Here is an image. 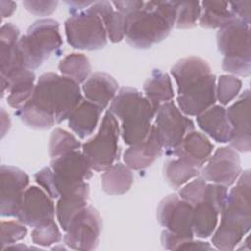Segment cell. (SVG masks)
<instances>
[{"label":"cell","mask_w":251,"mask_h":251,"mask_svg":"<svg viewBox=\"0 0 251 251\" xmlns=\"http://www.w3.org/2000/svg\"><path fill=\"white\" fill-rule=\"evenodd\" d=\"M82 99L78 83L49 72L39 76L31 98L15 114L33 129H48L68 120Z\"/></svg>","instance_id":"1"},{"label":"cell","mask_w":251,"mask_h":251,"mask_svg":"<svg viewBox=\"0 0 251 251\" xmlns=\"http://www.w3.org/2000/svg\"><path fill=\"white\" fill-rule=\"evenodd\" d=\"M250 170H244L228 192L220 224L212 234V244L216 249L233 250L250 230Z\"/></svg>","instance_id":"2"},{"label":"cell","mask_w":251,"mask_h":251,"mask_svg":"<svg viewBox=\"0 0 251 251\" xmlns=\"http://www.w3.org/2000/svg\"><path fill=\"white\" fill-rule=\"evenodd\" d=\"M124 17L126 42L147 49L163 41L175 26L176 1H147L141 9Z\"/></svg>","instance_id":"3"},{"label":"cell","mask_w":251,"mask_h":251,"mask_svg":"<svg viewBox=\"0 0 251 251\" xmlns=\"http://www.w3.org/2000/svg\"><path fill=\"white\" fill-rule=\"evenodd\" d=\"M109 110L121 121L122 138L129 146L145 139L156 114L144 94L128 86L117 92Z\"/></svg>","instance_id":"4"},{"label":"cell","mask_w":251,"mask_h":251,"mask_svg":"<svg viewBox=\"0 0 251 251\" xmlns=\"http://www.w3.org/2000/svg\"><path fill=\"white\" fill-rule=\"evenodd\" d=\"M62 44L63 40L57 21L53 19L35 21L19 40L25 68L31 71L37 69L53 53H56Z\"/></svg>","instance_id":"5"},{"label":"cell","mask_w":251,"mask_h":251,"mask_svg":"<svg viewBox=\"0 0 251 251\" xmlns=\"http://www.w3.org/2000/svg\"><path fill=\"white\" fill-rule=\"evenodd\" d=\"M217 45L224 56L222 69L232 75L248 76L251 72L250 25L237 20L217 32Z\"/></svg>","instance_id":"6"},{"label":"cell","mask_w":251,"mask_h":251,"mask_svg":"<svg viewBox=\"0 0 251 251\" xmlns=\"http://www.w3.org/2000/svg\"><path fill=\"white\" fill-rule=\"evenodd\" d=\"M120 134L121 129L117 118L110 110L106 111L97 133L81 145V151L92 170L104 172L118 162L121 152Z\"/></svg>","instance_id":"7"},{"label":"cell","mask_w":251,"mask_h":251,"mask_svg":"<svg viewBox=\"0 0 251 251\" xmlns=\"http://www.w3.org/2000/svg\"><path fill=\"white\" fill-rule=\"evenodd\" d=\"M65 33L68 43L80 50H99L108 41L102 19L90 8L72 14L65 22Z\"/></svg>","instance_id":"8"},{"label":"cell","mask_w":251,"mask_h":251,"mask_svg":"<svg viewBox=\"0 0 251 251\" xmlns=\"http://www.w3.org/2000/svg\"><path fill=\"white\" fill-rule=\"evenodd\" d=\"M156 129L161 138L164 152L173 157L184 136L194 130V122L185 116L173 102L162 104L155 114Z\"/></svg>","instance_id":"9"},{"label":"cell","mask_w":251,"mask_h":251,"mask_svg":"<svg viewBox=\"0 0 251 251\" xmlns=\"http://www.w3.org/2000/svg\"><path fill=\"white\" fill-rule=\"evenodd\" d=\"M227 195L226 186L207 183L203 201L193 206L192 230L196 237L208 238L214 233L218 226L219 215L226 206Z\"/></svg>","instance_id":"10"},{"label":"cell","mask_w":251,"mask_h":251,"mask_svg":"<svg viewBox=\"0 0 251 251\" xmlns=\"http://www.w3.org/2000/svg\"><path fill=\"white\" fill-rule=\"evenodd\" d=\"M53 176L56 197L88 180L92 176V168L82 151L75 150L52 159L50 166Z\"/></svg>","instance_id":"11"},{"label":"cell","mask_w":251,"mask_h":251,"mask_svg":"<svg viewBox=\"0 0 251 251\" xmlns=\"http://www.w3.org/2000/svg\"><path fill=\"white\" fill-rule=\"evenodd\" d=\"M102 226L99 212L92 206H87L71 221L65 230L64 243L75 250H94L99 244Z\"/></svg>","instance_id":"12"},{"label":"cell","mask_w":251,"mask_h":251,"mask_svg":"<svg viewBox=\"0 0 251 251\" xmlns=\"http://www.w3.org/2000/svg\"><path fill=\"white\" fill-rule=\"evenodd\" d=\"M241 172L238 152L231 146H222L200 169L199 176L207 182L229 187L235 183Z\"/></svg>","instance_id":"13"},{"label":"cell","mask_w":251,"mask_h":251,"mask_svg":"<svg viewBox=\"0 0 251 251\" xmlns=\"http://www.w3.org/2000/svg\"><path fill=\"white\" fill-rule=\"evenodd\" d=\"M192 212L193 206L181 199L176 194H170L164 197L156 211L159 224L167 230L192 238Z\"/></svg>","instance_id":"14"},{"label":"cell","mask_w":251,"mask_h":251,"mask_svg":"<svg viewBox=\"0 0 251 251\" xmlns=\"http://www.w3.org/2000/svg\"><path fill=\"white\" fill-rule=\"evenodd\" d=\"M0 214L2 217H17L29 177L23 170L2 165L0 168Z\"/></svg>","instance_id":"15"},{"label":"cell","mask_w":251,"mask_h":251,"mask_svg":"<svg viewBox=\"0 0 251 251\" xmlns=\"http://www.w3.org/2000/svg\"><path fill=\"white\" fill-rule=\"evenodd\" d=\"M56 208L52 198L42 188L29 186L24 193L17 219L30 227L39 226L55 220Z\"/></svg>","instance_id":"16"},{"label":"cell","mask_w":251,"mask_h":251,"mask_svg":"<svg viewBox=\"0 0 251 251\" xmlns=\"http://www.w3.org/2000/svg\"><path fill=\"white\" fill-rule=\"evenodd\" d=\"M216 81V75L210 74L178 93L176 97L178 109L185 116L197 117L214 106L217 101Z\"/></svg>","instance_id":"17"},{"label":"cell","mask_w":251,"mask_h":251,"mask_svg":"<svg viewBox=\"0 0 251 251\" xmlns=\"http://www.w3.org/2000/svg\"><path fill=\"white\" fill-rule=\"evenodd\" d=\"M231 126L229 146L237 152L247 153L251 150L250 131V91L245 89L226 109Z\"/></svg>","instance_id":"18"},{"label":"cell","mask_w":251,"mask_h":251,"mask_svg":"<svg viewBox=\"0 0 251 251\" xmlns=\"http://www.w3.org/2000/svg\"><path fill=\"white\" fill-rule=\"evenodd\" d=\"M35 83L33 71L23 68L8 78H1V96L7 94L8 105L17 111L31 98Z\"/></svg>","instance_id":"19"},{"label":"cell","mask_w":251,"mask_h":251,"mask_svg":"<svg viewBox=\"0 0 251 251\" xmlns=\"http://www.w3.org/2000/svg\"><path fill=\"white\" fill-rule=\"evenodd\" d=\"M163 144L156 126L152 125L144 140L130 145L124 153V163L131 170L150 167L163 153Z\"/></svg>","instance_id":"20"},{"label":"cell","mask_w":251,"mask_h":251,"mask_svg":"<svg viewBox=\"0 0 251 251\" xmlns=\"http://www.w3.org/2000/svg\"><path fill=\"white\" fill-rule=\"evenodd\" d=\"M20 29L12 23L2 25L0 29V77L8 78L25 68L19 48Z\"/></svg>","instance_id":"21"},{"label":"cell","mask_w":251,"mask_h":251,"mask_svg":"<svg viewBox=\"0 0 251 251\" xmlns=\"http://www.w3.org/2000/svg\"><path fill=\"white\" fill-rule=\"evenodd\" d=\"M89 198V184L84 181L64 192L56 204V217L61 228L65 231L73 218L87 207Z\"/></svg>","instance_id":"22"},{"label":"cell","mask_w":251,"mask_h":251,"mask_svg":"<svg viewBox=\"0 0 251 251\" xmlns=\"http://www.w3.org/2000/svg\"><path fill=\"white\" fill-rule=\"evenodd\" d=\"M118 88L119 84L112 75L96 72L82 83L81 91L86 100L104 110L115 98Z\"/></svg>","instance_id":"23"},{"label":"cell","mask_w":251,"mask_h":251,"mask_svg":"<svg viewBox=\"0 0 251 251\" xmlns=\"http://www.w3.org/2000/svg\"><path fill=\"white\" fill-rule=\"evenodd\" d=\"M200 129L219 143H226L231 136L226 109L221 105H214L196 117Z\"/></svg>","instance_id":"24"},{"label":"cell","mask_w":251,"mask_h":251,"mask_svg":"<svg viewBox=\"0 0 251 251\" xmlns=\"http://www.w3.org/2000/svg\"><path fill=\"white\" fill-rule=\"evenodd\" d=\"M171 74L176 83L178 94L189 85L208 76L212 70L207 61L191 56L178 60L171 68Z\"/></svg>","instance_id":"25"},{"label":"cell","mask_w":251,"mask_h":251,"mask_svg":"<svg viewBox=\"0 0 251 251\" xmlns=\"http://www.w3.org/2000/svg\"><path fill=\"white\" fill-rule=\"evenodd\" d=\"M214 145L206 134L191 130L184 136L173 157H181L201 169L212 155Z\"/></svg>","instance_id":"26"},{"label":"cell","mask_w":251,"mask_h":251,"mask_svg":"<svg viewBox=\"0 0 251 251\" xmlns=\"http://www.w3.org/2000/svg\"><path fill=\"white\" fill-rule=\"evenodd\" d=\"M103 109L96 104L82 99L68 118L69 127L81 139L93 133L100 120Z\"/></svg>","instance_id":"27"},{"label":"cell","mask_w":251,"mask_h":251,"mask_svg":"<svg viewBox=\"0 0 251 251\" xmlns=\"http://www.w3.org/2000/svg\"><path fill=\"white\" fill-rule=\"evenodd\" d=\"M143 92L155 113L162 104L173 101L175 96L170 75L159 69H154L145 80L143 83Z\"/></svg>","instance_id":"28"},{"label":"cell","mask_w":251,"mask_h":251,"mask_svg":"<svg viewBox=\"0 0 251 251\" xmlns=\"http://www.w3.org/2000/svg\"><path fill=\"white\" fill-rule=\"evenodd\" d=\"M201 12L199 25L204 28H223L238 19L230 11L228 2L226 1H203L200 2Z\"/></svg>","instance_id":"29"},{"label":"cell","mask_w":251,"mask_h":251,"mask_svg":"<svg viewBox=\"0 0 251 251\" xmlns=\"http://www.w3.org/2000/svg\"><path fill=\"white\" fill-rule=\"evenodd\" d=\"M134 177L130 168L121 162H116L105 170L101 176L102 190L109 195H122L126 193Z\"/></svg>","instance_id":"30"},{"label":"cell","mask_w":251,"mask_h":251,"mask_svg":"<svg viewBox=\"0 0 251 251\" xmlns=\"http://www.w3.org/2000/svg\"><path fill=\"white\" fill-rule=\"evenodd\" d=\"M103 21L108 39L117 43L125 37V17L109 1H94L89 7Z\"/></svg>","instance_id":"31"},{"label":"cell","mask_w":251,"mask_h":251,"mask_svg":"<svg viewBox=\"0 0 251 251\" xmlns=\"http://www.w3.org/2000/svg\"><path fill=\"white\" fill-rule=\"evenodd\" d=\"M200 169L181 157L171 158L164 163L163 176L166 182L177 189L189 180L198 176Z\"/></svg>","instance_id":"32"},{"label":"cell","mask_w":251,"mask_h":251,"mask_svg":"<svg viewBox=\"0 0 251 251\" xmlns=\"http://www.w3.org/2000/svg\"><path fill=\"white\" fill-rule=\"evenodd\" d=\"M59 71L76 83H83L91 75V64L81 53H72L64 57L59 63Z\"/></svg>","instance_id":"33"},{"label":"cell","mask_w":251,"mask_h":251,"mask_svg":"<svg viewBox=\"0 0 251 251\" xmlns=\"http://www.w3.org/2000/svg\"><path fill=\"white\" fill-rule=\"evenodd\" d=\"M81 143L71 132L60 127L55 128L49 138L48 154L50 158L55 159L81 147Z\"/></svg>","instance_id":"34"},{"label":"cell","mask_w":251,"mask_h":251,"mask_svg":"<svg viewBox=\"0 0 251 251\" xmlns=\"http://www.w3.org/2000/svg\"><path fill=\"white\" fill-rule=\"evenodd\" d=\"M242 81L232 75H222L216 81V97L222 106L233 101L239 94Z\"/></svg>","instance_id":"35"},{"label":"cell","mask_w":251,"mask_h":251,"mask_svg":"<svg viewBox=\"0 0 251 251\" xmlns=\"http://www.w3.org/2000/svg\"><path fill=\"white\" fill-rule=\"evenodd\" d=\"M176 17L175 26L180 29L192 28L197 25L200 17L201 7L200 2H187L176 1Z\"/></svg>","instance_id":"36"},{"label":"cell","mask_w":251,"mask_h":251,"mask_svg":"<svg viewBox=\"0 0 251 251\" xmlns=\"http://www.w3.org/2000/svg\"><path fill=\"white\" fill-rule=\"evenodd\" d=\"M32 242L39 246H51L62 240V234L55 221L35 226L31 231Z\"/></svg>","instance_id":"37"},{"label":"cell","mask_w":251,"mask_h":251,"mask_svg":"<svg viewBox=\"0 0 251 251\" xmlns=\"http://www.w3.org/2000/svg\"><path fill=\"white\" fill-rule=\"evenodd\" d=\"M27 228L25 224L18 221L1 222V245L2 249L15 244L17 241L25 237Z\"/></svg>","instance_id":"38"},{"label":"cell","mask_w":251,"mask_h":251,"mask_svg":"<svg viewBox=\"0 0 251 251\" xmlns=\"http://www.w3.org/2000/svg\"><path fill=\"white\" fill-rule=\"evenodd\" d=\"M207 181L199 176L193 178V180L188 181L184 185H182L178 191V196L189 203L191 206H195L196 204L203 201L205 197Z\"/></svg>","instance_id":"39"},{"label":"cell","mask_w":251,"mask_h":251,"mask_svg":"<svg viewBox=\"0 0 251 251\" xmlns=\"http://www.w3.org/2000/svg\"><path fill=\"white\" fill-rule=\"evenodd\" d=\"M58 1H24L23 6L35 16H49L57 9Z\"/></svg>","instance_id":"40"},{"label":"cell","mask_w":251,"mask_h":251,"mask_svg":"<svg viewBox=\"0 0 251 251\" xmlns=\"http://www.w3.org/2000/svg\"><path fill=\"white\" fill-rule=\"evenodd\" d=\"M230 11L236 16L239 21H242L245 24L250 25V8H251V1H234L228 2Z\"/></svg>","instance_id":"41"},{"label":"cell","mask_w":251,"mask_h":251,"mask_svg":"<svg viewBox=\"0 0 251 251\" xmlns=\"http://www.w3.org/2000/svg\"><path fill=\"white\" fill-rule=\"evenodd\" d=\"M114 8L123 14L124 16L129 15L139 9H141L144 5V1H136V0H126V1H112L111 2Z\"/></svg>","instance_id":"42"},{"label":"cell","mask_w":251,"mask_h":251,"mask_svg":"<svg viewBox=\"0 0 251 251\" xmlns=\"http://www.w3.org/2000/svg\"><path fill=\"white\" fill-rule=\"evenodd\" d=\"M94 1H66L65 3L69 7V12L72 14H75L89 8Z\"/></svg>","instance_id":"43"},{"label":"cell","mask_w":251,"mask_h":251,"mask_svg":"<svg viewBox=\"0 0 251 251\" xmlns=\"http://www.w3.org/2000/svg\"><path fill=\"white\" fill-rule=\"evenodd\" d=\"M0 5H1V17H2V19L10 17L17 9V4L13 1L1 0Z\"/></svg>","instance_id":"44"},{"label":"cell","mask_w":251,"mask_h":251,"mask_svg":"<svg viewBox=\"0 0 251 251\" xmlns=\"http://www.w3.org/2000/svg\"><path fill=\"white\" fill-rule=\"evenodd\" d=\"M1 136L4 137L6 132L9 130L11 126V120L9 115L6 113L4 109L1 110Z\"/></svg>","instance_id":"45"}]
</instances>
